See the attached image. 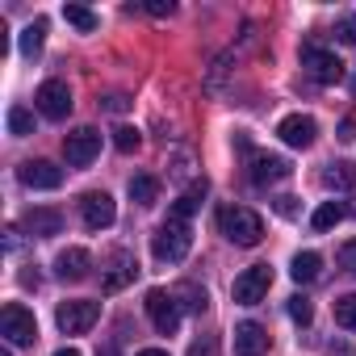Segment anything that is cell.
Instances as JSON below:
<instances>
[{
  "label": "cell",
  "mask_w": 356,
  "mask_h": 356,
  "mask_svg": "<svg viewBox=\"0 0 356 356\" xmlns=\"http://www.w3.org/2000/svg\"><path fill=\"white\" fill-rule=\"evenodd\" d=\"M218 231L235 243V248H256L264 239V218L248 206H222L218 210Z\"/></svg>",
  "instance_id": "1"
},
{
  "label": "cell",
  "mask_w": 356,
  "mask_h": 356,
  "mask_svg": "<svg viewBox=\"0 0 356 356\" xmlns=\"http://www.w3.org/2000/svg\"><path fill=\"white\" fill-rule=\"evenodd\" d=\"M189 248H193V231H189V222H181V218H168V222L155 231V239H151V252H155L159 264H181V260L189 256Z\"/></svg>",
  "instance_id": "2"
},
{
  "label": "cell",
  "mask_w": 356,
  "mask_h": 356,
  "mask_svg": "<svg viewBox=\"0 0 356 356\" xmlns=\"http://www.w3.org/2000/svg\"><path fill=\"white\" fill-rule=\"evenodd\" d=\"M0 335H5L13 348H30L38 339V318L34 310H26L22 302H9L5 310H0Z\"/></svg>",
  "instance_id": "3"
},
{
  "label": "cell",
  "mask_w": 356,
  "mask_h": 356,
  "mask_svg": "<svg viewBox=\"0 0 356 356\" xmlns=\"http://www.w3.org/2000/svg\"><path fill=\"white\" fill-rule=\"evenodd\" d=\"M97 318H101V302H88V298L59 302V310H55V323L63 335H84V331H92Z\"/></svg>",
  "instance_id": "4"
},
{
  "label": "cell",
  "mask_w": 356,
  "mask_h": 356,
  "mask_svg": "<svg viewBox=\"0 0 356 356\" xmlns=\"http://www.w3.org/2000/svg\"><path fill=\"white\" fill-rule=\"evenodd\" d=\"M302 67H306V76L314 80V84H339L343 80V63L335 59V51H327V47H302Z\"/></svg>",
  "instance_id": "5"
},
{
  "label": "cell",
  "mask_w": 356,
  "mask_h": 356,
  "mask_svg": "<svg viewBox=\"0 0 356 356\" xmlns=\"http://www.w3.org/2000/svg\"><path fill=\"white\" fill-rule=\"evenodd\" d=\"M268 289H273V268H268V264H252V268H243V273L235 277V285H231V293H235L239 306H256V302H264Z\"/></svg>",
  "instance_id": "6"
},
{
  "label": "cell",
  "mask_w": 356,
  "mask_h": 356,
  "mask_svg": "<svg viewBox=\"0 0 356 356\" xmlns=\"http://www.w3.org/2000/svg\"><path fill=\"white\" fill-rule=\"evenodd\" d=\"M143 306H147V314H151V323H155L159 335H176V327H181V302H176L172 293L151 289Z\"/></svg>",
  "instance_id": "7"
},
{
  "label": "cell",
  "mask_w": 356,
  "mask_h": 356,
  "mask_svg": "<svg viewBox=\"0 0 356 356\" xmlns=\"http://www.w3.org/2000/svg\"><path fill=\"white\" fill-rule=\"evenodd\" d=\"M63 155H67L72 168H88V163L101 155V130H92V126L72 130V134L63 138Z\"/></svg>",
  "instance_id": "8"
},
{
  "label": "cell",
  "mask_w": 356,
  "mask_h": 356,
  "mask_svg": "<svg viewBox=\"0 0 356 356\" xmlns=\"http://www.w3.org/2000/svg\"><path fill=\"white\" fill-rule=\"evenodd\" d=\"M34 105H38V113H42V118L63 122V118L72 113V88H67L63 80H47V84L34 92Z\"/></svg>",
  "instance_id": "9"
},
{
  "label": "cell",
  "mask_w": 356,
  "mask_h": 356,
  "mask_svg": "<svg viewBox=\"0 0 356 356\" xmlns=\"http://www.w3.org/2000/svg\"><path fill=\"white\" fill-rule=\"evenodd\" d=\"M80 218H84V227H88V231H105V227H113L118 206H113V197H109V193L92 189V193H84V197H80Z\"/></svg>",
  "instance_id": "10"
},
{
  "label": "cell",
  "mask_w": 356,
  "mask_h": 356,
  "mask_svg": "<svg viewBox=\"0 0 356 356\" xmlns=\"http://www.w3.org/2000/svg\"><path fill=\"white\" fill-rule=\"evenodd\" d=\"M289 172H293L289 159L268 155V151H252V163H248V181L252 185H277V181H285Z\"/></svg>",
  "instance_id": "11"
},
{
  "label": "cell",
  "mask_w": 356,
  "mask_h": 356,
  "mask_svg": "<svg viewBox=\"0 0 356 356\" xmlns=\"http://www.w3.org/2000/svg\"><path fill=\"white\" fill-rule=\"evenodd\" d=\"M277 134H281V143H285V147H298V151H306V147L314 143L318 126H314V118H306V113H289V118H281Z\"/></svg>",
  "instance_id": "12"
},
{
  "label": "cell",
  "mask_w": 356,
  "mask_h": 356,
  "mask_svg": "<svg viewBox=\"0 0 356 356\" xmlns=\"http://www.w3.org/2000/svg\"><path fill=\"white\" fill-rule=\"evenodd\" d=\"M17 176L26 189H59L63 185V168H55L51 159H30V163H22Z\"/></svg>",
  "instance_id": "13"
},
{
  "label": "cell",
  "mask_w": 356,
  "mask_h": 356,
  "mask_svg": "<svg viewBox=\"0 0 356 356\" xmlns=\"http://www.w3.org/2000/svg\"><path fill=\"white\" fill-rule=\"evenodd\" d=\"M134 273H138L134 256H130V252H113V256H109V268H105V277H101V285H105L109 293H118V289H126V285L134 281Z\"/></svg>",
  "instance_id": "14"
},
{
  "label": "cell",
  "mask_w": 356,
  "mask_h": 356,
  "mask_svg": "<svg viewBox=\"0 0 356 356\" xmlns=\"http://www.w3.org/2000/svg\"><path fill=\"white\" fill-rule=\"evenodd\" d=\"M268 352V331L260 323H239L235 327V356H264Z\"/></svg>",
  "instance_id": "15"
},
{
  "label": "cell",
  "mask_w": 356,
  "mask_h": 356,
  "mask_svg": "<svg viewBox=\"0 0 356 356\" xmlns=\"http://www.w3.org/2000/svg\"><path fill=\"white\" fill-rule=\"evenodd\" d=\"M55 273H59L63 281H84V277L92 273V256H88L84 248H67V252L55 256Z\"/></svg>",
  "instance_id": "16"
},
{
  "label": "cell",
  "mask_w": 356,
  "mask_h": 356,
  "mask_svg": "<svg viewBox=\"0 0 356 356\" xmlns=\"http://www.w3.org/2000/svg\"><path fill=\"white\" fill-rule=\"evenodd\" d=\"M22 227H26L30 235H38V239H51V235H59V231H63V214H59V210L38 206V210H30V214L22 218Z\"/></svg>",
  "instance_id": "17"
},
{
  "label": "cell",
  "mask_w": 356,
  "mask_h": 356,
  "mask_svg": "<svg viewBox=\"0 0 356 356\" xmlns=\"http://www.w3.org/2000/svg\"><path fill=\"white\" fill-rule=\"evenodd\" d=\"M206 193H210V185L206 181H197V185H189L181 197H176V206L168 210V218H181V222H189L193 214H197V206L206 202Z\"/></svg>",
  "instance_id": "18"
},
{
  "label": "cell",
  "mask_w": 356,
  "mask_h": 356,
  "mask_svg": "<svg viewBox=\"0 0 356 356\" xmlns=\"http://www.w3.org/2000/svg\"><path fill=\"white\" fill-rule=\"evenodd\" d=\"M318 273H323V256H318V252H298V256H293V264H289V277H293L298 285L318 281Z\"/></svg>",
  "instance_id": "19"
},
{
  "label": "cell",
  "mask_w": 356,
  "mask_h": 356,
  "mask_svg": "<svg viewBox=\"0 0 356 356\" xmlns=\"http://www.w3.org/2000/svg\"><path fill=\"white\" fill-rule=\"evenodd\" d=\"M343 214H348L343 202H323V206L310 214V227H314V231H331L335 222H343Z\"/></svg>",
  "instance_id": "20"
},
{
  "label": "cell",
  "mask_w": 356,
  "mask_h": 356,
  "mask_svg": "<svg viewBox=\"0 0 356 356\" xmlns=\"http://www.w3.org/2000/svg\"><path fill=\"white\" fill-rule=\"evenodd\" d=\"M323 185L327 189H356V168L352 163H327Z\"/></svg>",
  "instance_id": "21"
},
{
  "label": "cell",
  "mask_w": 356,
  "mask_h": 356,
  "mask_svg": "<svg viewBox=\"0 0 356 356\" xmlns=\"http://www.w3.org/2000/svg\"><path fill=\"white\" fill-rule=\"evenodd\" d=\"M130 197L138 202V206H155L159 202V181H155V176H134V181H130Z\"/></svg>",
  "instance_id": "22"
},
{
  "label": "cell",
  "mask_w": 356,
  "mask_h": 356,
  "mask_svg": "<svg viewBox=\"0 0 356 356\" xmlns=\"http://www.w3.org/2000/svg\"><path fill=\"white\" fill-rule=\"evenodd\" d=\"M63 17H67V26H76L80 34H92V30L101 26V17H97L92 9H84V5H63Z\"/></svg>",
  "instance_id": "23"
},
{
  "label": "cell",
  "mask_w": 356,
  "mask_h": 356,
  "mask_svg": "<svg viewBox=\"0 0 356 356\" xmlns=\"http://www.w3.org/2000/svg\"><path fill=\"white\" fill-rule=\"evenodd\" d=\"M42 42H47V22L38 17V22H30V26L22 30V55H26V59H34V55L42 51Z\"/></svg>",
  "instance_id": "24"
},
{
  "label": "cell",
  "mask_w": 356,
  "mask_h": 356,
  "mask_svg": "<svg viewBox=\"0 0 356 356\" xmlns=\"http://www.w3.org/2000/svg\"><path fill=\"white\" fill-rule=\"evenodd\" d=\"M335 323H339L343 331H356V293L335 298Z\"/></svg>",
  "instance_id": "25"
},
{
  "label": "cell",
  "mask_w": 356,
  "mask_h": 356,
  "mask_svg": "<svg viewBox=\"0 0 356 356\" xmlns=\"http://www.w3.org/2000/svg\"><path fill=\"white\" fill-rule=\"evenodd\" d=\"M176 302H181L185 298V310H193V314H202L206 306H210V298H206V289H197V285H181V289H176L172 293Z\"/></svg>",
  "instance_id": "26"
},
{
  "label": "cell",
  "mask_w": 356,
  "mask_h": 356,
  "mask_svg": "<svg viewBox=\"0 0 356 356\" xmlns=\"http://www.w3.org/2000/svg\"><path fill=\"white\" fill-rule=\"evenodd\" d=\"M9 130H13L17 138L34 134V113H30L26 105H13V109H9Z\"/></svg>",
  "instance_id": "27"
},
{
  "label": "cell",
  "mask_w": 356,
  "mask_h": 356,
  "mask_svg": "<svg viewBox=\"0 0 356 356\" xmlns=\"http://www.w3.org/2000/svg\"><path fill=\"white\" fill-rule=\"evenodd\" d=\"M138 143H143V134H138L134 126H118V130H113V147H118L122 155H130V151H138Z\"/></svg>",
  "instance_id": "28"
},
{
  "label": "cell",
  "mask_w": 356,
  "mask_h": 356,
  "mask_svg": "<svg viewBox=\"0 0 356 356\" xmlns=\"http://www.w3.org/2000/svg\"><path fill=\"white\" fill-rule=\"evenodd\" d=\"M289 318H293V323H302V327H310V318H314V306H310V298L293 293V298H289Z\"/></svg>",
  "instance_id": "29"
},
{
  "label": "cell",
  "mask_w": 356,
  "mask_h": 356,
  "mask_svg": "<svg viewBox=\"0 0 356 356\" xmlns=\"http://www.w3.org/2000/svg\"><path fill=\"white\" fill-rule=\"evenodd\" d=\"M335 38H339V42H348V47L356 42V13H348V17L335 26Z\"/></svg>",
  "instance_id": "30"
},
{
  "label": "cell",
  "mask_w": 356,
  "mask_h": 356,
  "mask_svg": "<svg viewBox=\"0 0 356 356\" xmlns=\"http://www.w3.org/2000/svg\"><path fill=\"white\" fill-rule=\"evenodd\" d=\"M339 264H343L348 273H356V239H348V243L339 248Z\"/></svg>",
  "instance_id": "31"
},
{
  "label": "cell",
  "mask_w": 356,
  "mask_h": 356,
  "mask_svg": "<svg viewBox=\"0 0 356 356\" xmlns=\"http://www.w3.org/2000/svg\"><path fill=\"white\" fill-rule=\"evenodd\" d=\"M189 356H218V343H214V339L206 335V339H197V343L189 348Z\"/></svg>",
  "instance_id": "32"
},
{
  "label": "cell",
  "mask_w": 356,
  "mask_h": 356,
  "mask_svg": "<svg viewBox=\"0 0 356 356\" xmlns=\"http://www.w3.org/2000/svg\"><path fill=\"white\" fill-rule=\"evenodd\" d=\"M147 13H151V17H172V13H176V5H172V0H151Z\"/></svg>",
  "instance_id": "33"
},
{
  "label": "cell",
  "mask_w": 356,
  "mask_h": 356,
  "mask_svg": "<svg viewBox=\"0 0 356 356\" xmlns=\"http://www.w3.org/2000/svg\"><path fill=\"white\" fill-rule=\"evenodd\" d=\"M273 206H277V214H281V218H293V214H298V206H293V197H277Z\"/></svg>",
  "instance_id": "34"
},
{
  "label": "cell",
  "mask_w": 356,
  "mask_h": 356,
  "mask_svg": "<svg viewBox=\"0 0 356 356\" xmlns=\"http://www.w3.org/2000/svg\"><path fill=\"white\" fill-rule=\"evenodd\" d=\"M352 138H356V122L343 118V122H339V143H352Z\"/></svg>",
  "instance_id": "35"
},
{
  "label": "cell",
  "mask_w": 356,
  "mask_h": 356,
  "mask_svg": "<svg viewBox=\"0 0 356 356\" xmlns=\"http://www.w3.org/2000/svg\"><path fill=\"white\" fill-rule=\"evenodd\" d=\"M105 109H109V113H122V109H126V97H105Z\"/></svg>",
  "instance_id": "36"
},
{
  "label": "cell",
  "mask_w": 356,
  "mask_h": 356,
  "mask_svg": "<svg viewBox=\"0 0 356 356\" xmlns=\"http://www.w3.org/2000/svg\"><path fill=\"white\" fill-rule=\"evenodd\" d=\"M138 356H168V352H163V348H143Z\"/></svg>",
  "instance_id": "37"
},
{
  "label": "cell",
  "mask_w": 356,
  "mask_h": 356,
  "mask_svg": "<svg viewBox=\"0 0 356 356\" xmlns=\"http://www.w3.org/2000/svg\"><path fill=\"white\" fill-rule=\"evenodd\" d=\"M55 356H80V348H59Z\"/></svg>",
  "instance_id": "38"
},
{
  "label": "cell",
  "mask_w": 356,
  "mask_h": 356,
  "mask_svg": "<svg viewBox=\"0 0 356 356\" xmlns=\"http://www.w3.org/2000/svg\"><path fill=\"white\" fill-rule=\"evenodd\" d=\"M101 356H118V352H113V348H105V352H101Z\"/></svg>",
  "instance_id": "39"
},
{
  "label": "cell",
  "mask_w": 356,
  "mask_h": 356,
  "mask_svg": "<svg viewBox=\"0 0 356 356\" xmlns=\"http://www.w3.org/2000/svg\"><path fill=\"white\" fill-rule=\"evenodd\" d=\"M0 356H13V352H9V348H0Z\"/></svg>",
  "instance_id": "40"
},
{
  "label": "cell",
  "mask_w": 356,
  "mask_h": 356,
  "mask_svg": "<svg viewBox=\"0 0 356 356\" xmlns=\"http://www.w3.org/2000/svg\"><path fill=\"white\" fill-rule=\"evenodd\" d=\"M352 210H356V206H352Z\"/></svg>",
  "instance_id": "41"
}]
</instances>
